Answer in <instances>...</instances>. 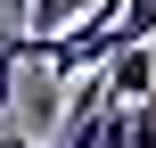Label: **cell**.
Returning a JSON list of instances; mask_svg holds the SVG:
<instances>
[{
	"label": "cell",
	"instance_id": "cell-3",
	"mask_svg": "<svg viewBox=\"0 0 156 148\" xmlns=\"http://www.w3.org/2000/svg\"><path fill=\"white\" fill-rule=\"evenodd\" d=\"M0 148H33V140H0Z\"/></svg>",
	"mask_w": 156,
	"mask_h": 148
},
{
	"label": "cell",
	"instance_id": "cell-1",
	"mask_svg": "<svg viewBox=\"0 0 156 148\" xmlns=\"http://www.w3.org/2000/svg\"><path fill=\"white\" fill-rule=\"evenodd\" d=\"M99 74H107V91H115V99H132V107H140V99H156V49H148V41L115 49Z\"/></svg>",
	"mask_w": 156,
	"mask_h": 148
},
{
	"label": "cell",
	"instance_id": "cell-4",
	"mask_svg": "<svg viewBox=\"0 0 156 148\" xmlns=\"http://www.w3.org/2000/svg\"><path fill=\"white\" fill-rule=\"evenodd\" d=\"M8 8H16V16H25V0H8Z\"/></svg>",
	"mask_w": 156,
	"mask_h": 148
},
{
	"label": "cell",
	"instance_id": "cell-2",
	"mask_svg": "<svg viewBox=\"0 0 156 148\" xmlns=\"http://www.w3.org/2000/svg\"><path fill=\"white\" fill-rule=\"evenodd\" d=\"M74 8H82V0H25V33H41V41H49V33H66V25H74Z\"/></svg>",
	"mask_w": 156,
	"mask_h": 148
}]
</instances>
